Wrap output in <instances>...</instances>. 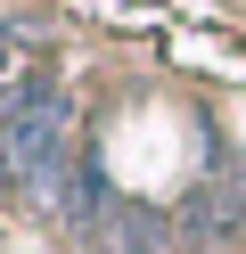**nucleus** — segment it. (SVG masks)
<instances>
[{
	"label": "nucleus",
	"mask_w": 246,
	"mask_h": 254,
	"mask_svg": "<svg viewBox=\"0 0 246 254\" xmlns=\"http://www.w3.org/2000/svg\"><path fill=\"white\" fill-rule=\"evenodd\" d=\"M58 148H66V99L58 90H16V99L0 107V181H16V189L41 197L66 172Z\"/></svg>",
	"instance_id": "nucleus-1"
},
{
	"label": "nucleus",
	"mask_w": 246,
	"mask_h": 254,
	"mask_svg": "<svg viewBox=\"0 0 246 254\" xmlns=\"http://www.w3.org/2000/svg\"><path fill=\"white\" fill-rule=\"evenodd\" d=\"M180 230L189 238H205V246H238L246 238V181H197L189 189V205H180Z\"/></svg>",
	"instance_id": "nucleus-2"
},
{
	"label": "nucleus",
	"mask_w": 246,
	"mask_h": 254,
	"mask_svg": "<svg viewBox=\"0 0 246 254\" xmlns=\"http://www.w3.org/2000/svg\"><path fill=\"white\" fill-rule=\"evenodd\" d=\"M41 205L66 221V230H98V221L115 213V197H107V181H98V164H66L58 181L41 189Z\"/></svg>",
	"instance_id": "nucleus-3"
},
{
	"label": "nucleus",
	"mask_w": 246,
	"mask_h": 254,
	"mask_svg": "<svg viewBox=\"0 0 246 254\" xmlns=\"http://www.w3.org/2000/svg\"><path fill=\"white\" fill-rule=\"evenodd\" d=\"M98 230H107L115 254H164V213H148V205H115Z\"/></svg>",
	"instance_id": "nucleus-4"
},
{
	"label": "nucleus",
	"mask_w": 246,
	"mask_h": 254,
	"mask_svg": "<svg viewBox=\"0 0 246 254\" xmlns=\"http://www.w3.org/2000/svg\"><path fill=\"white\" fill-rule=\"evenodd\" d=\"M8 74H16V41L0 33V99H16V90H8Z\"/></svg>",
	"instance_id": "nucleus-5"
}]
</instances>
